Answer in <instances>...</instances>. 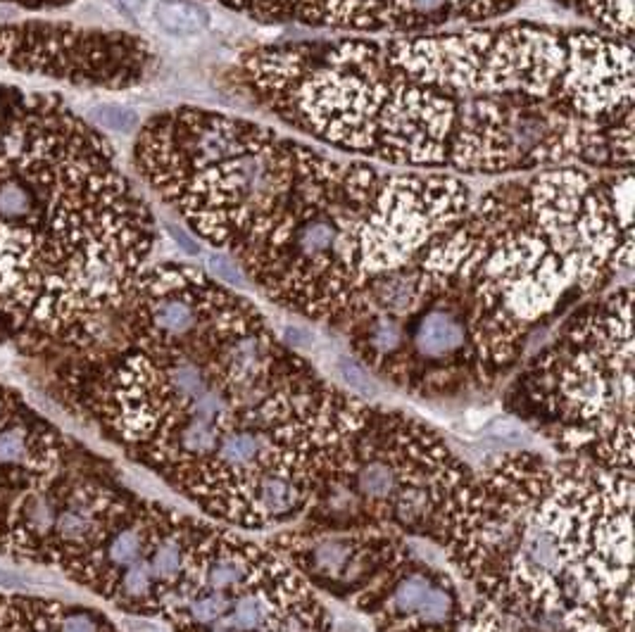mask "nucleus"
Wrapping results in <instances>:
<instances>
[{
    "label": "nucleus",
    "instance_id": "obj_16",
    "mask_svg": "<svg viewBox=\"0 0 635 632\" xmlns=\"http://www.w3.org/2000/svg\"><path fill=\"white\" fill-rule=\"evenodd\" d=\"M243 575H245L243 559H234V556L219 559L207 568V587H212L215 592H224V590L238 585L243 581Z\"/></svg>",
    "mask_w": 635,
    "mask_h": 632
},
{
    "label": "nucleus",
    "instance_id": "obj_9",
    "mask_svg": "<svg viewBox=\"0 0 635 632\" xmlns=\"http://www.w3.org/2000/svg\"><path fill=\"white\" fill-rule=\"evenodd\" d=\"M151 13L160 32L174 39H196L212 26V13L203 0H158Z\"/></svg>",
    "mask_w": 635,
    "mask_h": 632
},
{
    "label": "nucleus",
    "instance_id": "obj_23",
    "mask_svg": "<svg viewBox=\"0 0 635 632\" xmlns=\"http://www.w3.org/2000/svg\"><path fill=\"white\" fill-rule=\"evenodd\" d=\"M3 5H14L22 10H32V13H51V10H60L77 3V0H0Z\"/></svg>",
    "mask_w": 635,
    "mask_h": 632
},
{
    "label": "nucleus",
    "instance_id": "obj_15",
    "mask_svg": "<svg viewBox=\"0 0 635 632\" xmlns=\"http://www.w3.org/2000/svg\"><path fill=\"white\" fill-rule=\"evenodd\" d=\"M264 620H267V609L262 607V601L255 597H243L234 607V613L226 618V626L241 632H253L260 630Z\"/></svg>",
    "mask_w": 635,
    "mask_h": 632
},
{
    "label": "nucleus",
    "instance_id": "obj_3",
    "mask_svg": "<svg viewBox=\"0 0 635 632\" xmlns=\"http://www.w3.org/2000/svg\"><path fill=\"white\" fill-rule=\"evenodd\" d=\"M148 197L103 131L51 93L0 84V314L81 338L158 245Z\"/></svg>",
    "mask_w": 635,
    "mask_h": 632
},
{
    "label": "nucleus",
    "instance_id": "obj_25",
    "mask_svg": "<svg viewBox=\"0 0 635 632\" xmlns=\"http://www.w3.org/2000/svg\"><path fill=\"white\" fill-rule=\"evenodd\" d=\"M110 3L126 20H141L148 13V0H110Z\"/></svg>",
    "mask_w": 635,
    "mask_h": 632
},
{
    "label": "nucleus",
    "instance_id": "obj_6",
    "mask_svg": "<svg viewBox=\"0 0 635 632\" xmlns=\"http://www.w3.org/2000/svg\"><path fill=\"white\" fill-rule=\"evenodd\" d=\"M231 13L331 36H398L502 20L526 0H216Z\"/></svg>",
    "mask_w": 635,
    "mask_h": 632
},
{
    "label": "nucleus",
    "instance_id": "obj_17",
    "mask_svg": "<svg viewBox=\"0 0 635 632\" xmlns=\"http://www.w3.org/2000/svg\"><path fill=\"white\" fill-rule=\"evenodd\" d=\"M229 611V600L224 592H212L207 597H200V600H193L189 604V613L190 618L200 623V626H207L212 620L222 618L224 613Z\"/></svg>",
    "mask_w": 635,
    "mask_h": 632
},
{
    "label": "nucleus",
    "instance_id": "obj_13",
    "mask_svg": "<svg viewBox=\"0 0 635 632\" xmlns=\"http://www.w3.org/2000/svg\"><path fill=\"white\" fill-rule=\"evenodd\" d=\"M357 485H360L362 492L367 497H372V499H386V497L393 495L398 481H395L393 469H391L388 463L373 462L367 463V466L360 471Z\"/></svg>",
    "mask_w": 635,
    "mask_h": 632
},
{
    "label": "nucleus",
    "instance_id": "obj_19",
    "mask_svg": "<svg viewBox=\"0 0 635 632\" xmlns=\"http://www.w3.org/2000/svg\"><path fill=\"white\" fill-rule=\"evenodd\" d=\"M428 511V495L421 488H407L398 497V518L405 523H414L424 518Z\"/></svg>",
    "mask_w": 635,
    "mask_h": 632
},
{
    "label": "nucleus",
    "instance_id": "obj_22",
    "mask_svg": "<svg viewBox=\"0 0 635 632\" xmlns=\"http://www.w3.org/2000/svg\"><path fill=\"white\" fill-rule=\"evenodd\" d=\"M488 435L495 437V440H502V443H521V440H526L529 437V433H526V428L521 424H517V421H495V424L488 428Z\"/></svg>",
    "mask_w": 635,
    "mask_h": 632
},
{
    "label": "nucleus",
    "instance_id": "obj_12",
    "mask_svg": "<svg viewBox=\"0 0 635 632\" xmlns=\"http://www.w3.org/2000/svg\"><path fill=\"white\" fill-rule=\"evenodd\" d=\"M216 447V428L207 418L190 417L179 430V450L190 456L210 454Z\"/></svg>",
    "mask_w": 635,
    "mask_h": 632
},
{
    "label": "nucleus",
    "instance_id": "obj_8",
    "mask_svg": "<svg viewBox=\"0 0 635 632\" xmlns=\"http://www.w3.org/2000/svg\"><path fill=\"white\" fill-rule=\"evenodd\" d=\"M578 14L590 29L614 39L633 41V0H555Z\"/></svg>",
    "mask_w": 635,
    "mask_h": 632
},
{
    "label": "nucleus",
    "instance_id": "obj_24",
    "mask_svg": "<svg viewBox=\"0 0 635 632\" xmlns=\"http://www.w3.org/2000/svg\"><path fill=\"white\" fill-rule=\"evenodd\" d=\"M341 376H343V380H345L347 385H353V388H360V390H372V380H369V376L362 371L360 366L343 362Z\"/></svg>",
    "mask_w": 635,
    "mask_h": 632
},
{
    "label": "nucleus",
    "instance_id": "obj_7",
    "mask_svg": "<svg viewBox=\"0 0 635 632\" xmlns=\"http://www.w3.org/2000/svg\"><path fill=\"white\" fill-rule=\"evenodd\" d=\"M0 632H117L98 611L0 590Z\"/></svg>",
    "mask_w": 635,
    "mask_h": 632
},
{
    "label": "nucleus",
    "instance_id": "obj_20",
    "mask_svg": "<svg viewBox=\"0 0 635 632\" xmlns=\"http://www.w3.org/2000/svg\"><path fill=\"white\" fill-rule=\"evenodd\" d=\"M347 556H350V547H347L345 542H327V545H321L317 549V568L324 571L327 575H336L345 566Z\"/></svg>",
    "mask_w": 635,
    "mask_h": 632
},
{
    "label": "nucleus",
    "instance_id": "obj_21",
    "mask_svg": "<svg viewBox=\"0 0 635 632\" xmlns=\"http://www.w3.org/2000/svg\"><path fill=\"white\" fill-rule=\"evenodd\" d=\"M96 119H98L100 126L115 131H132L138 124L136 114L132 110L119 107V105H100L96 110Z\"/></svg>",
    "mask_w": 635,
    "mask_h": 632
},
{
    "label": "nucleus",
    "instance_id": "obj_1",
    "mask_svg": "<svg viewBox=\"0 0 635 632\" xmlns=\"http://www.w3.org/2000/svg\"><path fill=\"white\" fill-rule=\"evenodd\" d=\"M229 77L274 124L395 169H633V46L583 24L271 41L243 48Z\"/></svg>",
    "mask_w": 635,
    "mask_h": 632
},
{
    "label": "nucleus",
    "instance_id": "obj_10",
    "mask_svg": "<svg viewBox=\"0 0 635 632\" xmlns=\"http://www.w3.org/2000/svg\"><path fill=\"white\" fill-rule=\"evenodd\" d=\"M257 507L264 516H283L298 502V490L283 476H269L257 482Z\"/></svg>",
    "mask_w": 635,
    "mask_h": 632
},
{
    "label": "nucleus",
    "instance_id": "obj_2",
    "mask_svg": "<svg viewBox=\"0 0 635 632\" xmlns=\"http://www.w3.org/2000/svg\"><path fill=\"white\" fill-rule=\"evenodd\" d=\"M138 181L269 300L353 319L373 280L462 216L465 179L395 169L279 124L179 105L138 126Z\"/></svg>",
    "mask_w": 635,
    "mask_h": 632
},
{
    "label": "nucleus",
    "instance_id": "obj_18",
    "mask_svg": "<svg viewBox=\"0 0 635 632\" xmlns=\"http://www.w3.org/2000/svg\"><path fill=\"white\" fill-rule=\"evenodd\" d=\"M419 613L424 623H443V620L450 618L452 597L446 592V590H436V587H431V590L426 592L424 601H421Z\"/></svg>",
    "mask_w": 635,
    "mask_h": 632
},
{
    "label": "nucleus",
    "instance_id": "obj_26",
    "mask_svg": "<svg viewBox=\"0 0 635 632\" xmlns=\"http://www.w3.org/2000/svg\"><path fill=\"white\" fill-rule=\"evenodd\" d=\"M212 632H241V630H234V627L224 626V627H216V630H212Z\"/></svg>",
    "mask_w": 635,
    "mask_h": 632
},
{
    "label": "nucleus",
    "instance_id": "obj_4",
    "mask_svg": "<svg viewBox=\"0 0 635 632\" xmlns=\"http://www.w3.org/2000/svg\"><path fill=\"white\" fill-rule=\"evenodd\" d=\"M417 260L521 335L569 290L593 293L633 267V169L555 167L492 179Z\"/></svg>",
    "mask_w": 635,
    "mask_h": 632
},
{
    "label": "nucleus",
    "instance_id": "obj_11",
    "mask_svg": "<svg viewBox=\"0 0 635 632\" xmlns=\"http://www.w3.org/2000/svg\"><path fill=\"white\" fill-rule=\"evenodd\" d=\"M262 437L255 435V433H248V430H238V433L222 437L219 450H216V459L222 463L241 469V466H248L250 462H255V456L262 452Z\"/></svg>",
    "mask_w": 635,
    "mask_h": 632
},
{
    "label": "nucleus",
    "instance_id": "obj_5",
    "mask_svg": "<svg viewBox=\"0 0 635 632\" xmlns=\"http://www.w3.org/2000/svg\"><path fill=\"white\" fill-rule=\"evenodd\" d=\"M155 50L122 29L72 22H0V65L77 88L126 91L155 72Z\"/></svg>",
    "mask_w": 635,
    "mask_h": 632
},
{
    "label": "nucleus",
    "instance_id": "obj_14",
    "mask_svg": "<svg viewBox=\"0 0 635 632\" xmlns=\"http://www.w3.org/2000/svg\"><path fill=\"white\" fill-rule=\"evenodd\" d=\"M428 590H431V582L426 581L424 575H412V578L400 582V587L393 594V600H391V607L398 613L419 611L421 601H424Z\"/></svg>",
    "mask_w": 635,
    "mask_h": 632
}]
</instances>
